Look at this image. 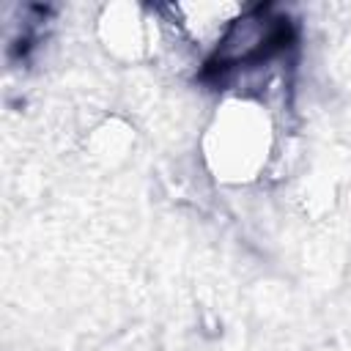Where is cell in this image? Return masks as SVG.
Segmentation results:
<instances>
[{
  "mask_svg": "<svg viewBox=\"0 0 351 351\" xmlns=\"http://www.w3.org/2000/svg\"><path fill=\"white\" fill-rule=\"evenodd\" d=\"M271 151V121L266 104L252 96H233L217 110L206 134V162L217 178L252 181Z\"/></svg>",
  "mask_w": 351,
  "mask_h": 351,
  "instance_id": "obj_1",
  "label": "cell"
},
{
  "mask_svg": "<svg viewBox=\"0 0 351 351\" xmlns=\"http://www.w3.org/2000/svg\"><path fill=\"white\" fill-rule=\"evenodd\" d=\"M244 11L247 5L233 0H192L156 8L165 38L181 49L195 52L203 58V63H208V58L219 49L222 38Z\"/></svg>",
  "mask_w": 351,
  "mask_h": 351,
  "instance_id": "obj_2",
  "label": "cell"
}]
</instances>
